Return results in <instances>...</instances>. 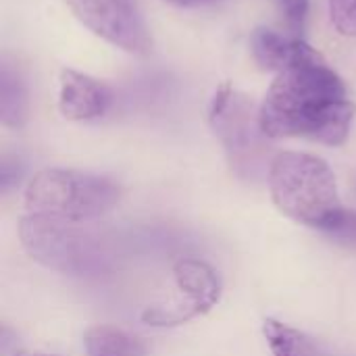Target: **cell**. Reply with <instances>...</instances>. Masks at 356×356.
Instances as JSON below:
<instances>
[{
    "label": "cell",
    "instance_id": "cell-2",
    "mask_svg": "<svg viewBox=\"0 0 356 356\" xmlns=\"http://www.w3.org/2000/svg\"><path fill=\"white\" fill-rule=\"evenodd\" d=\"M19 236L33 261L67 275H102L117 257L113 238L88 221L29 213L21 219Z\"/></svg>",
    "mask_w": 356,
    "mask_h": 356
},
{
    "label": "cell",
    "instance_id": "cell-17",
    "mask_svg": "<svg viewBox=\"0 0 356 356\" xmlns=\"http://www.w3.org/2000/svg\"><path fill=\"white\" fill-rule=\"evenodd\" d=\"M169 4H175V6H184V8H192V6H204V4H213L217 0H165Z\"/></svg>",
    "mask_w": 356,
    "mask_h": 356
},
{
    "label": "cell",
    "instance_id": "cell-7",
    "mask_svg": "<svg viewBox=\"0 0 356 356\" xmlns=\"http://www.w3.org/2000/svg\"><path fill=\"white\" fill-rule=\"evenodd\" d=\"M71 13L96 35L108 44L146 54L150 50V35L131 0H65Z\"/></svg>",
    "mask_w": 356,
    "mask_h": 356
},
{
    "label": "cell",
    "instance_id": "cell-15",
    "mask_svg": "<svg viewBox=\"0 0 356 356\" xmlns=\"http://www.w3.org/2000/svg\"><path fill=\"white\" fill-rule=\"evenodd\" d=\"M327 236L340 244L356 246V211H344L340 223L332 232H327Z\"/></svg>",
    "mask_w": 356,
    "mask_h": 356
},
{
    "label": "cell",
    "instance_id": "cell-4",
    "mask_svg": "<svg viewBox=\"0 0 356 356\" xmlns=\"http://www.w3.org/2000/svg\"><path fill=\"white\" fill-rule=\"evenodd\" d=\"M209 121L225 148L232 171L240 179L252 184L269 179L275 159L269 146L271 138L263 131L261 108L248 96L223 83L213 96Z\"/></svg>",
    "mask_w": 356,
    "mask_h": 356
},
{
    "label": "cell",
    "instance_id": "cell-14",
    "mask_svg": "<svg viewBox=\"0 0 356 356\" xmlns=\"http://www.w3.org/2000/svg\"><path fill=\"white\" fill-rule=\"evenodd\" d=\"M282 13L294 31H302L307 15H309V0H280Z\"/></svg>",
    "mask_w": 356,
    "mask_h": 356
},
{
    "label": "cell",
    "instance_id": "cell-1",
    "mask_svg": "<svg viewBox=\"0 0 356 356\" xmlns=\"http://www.w3.org/2000/svg\"><path fill=\"white\" fill-rule=\"evenodd\" d=\"M356 106L342 77L307 44L282 69L261 104V125L271 138H307L327 146L346 142Z\"/></svg>",
    "mask_w": 356,
    "mask_h": 356
},
{
    "label": "cell",
    "instance_id": "cell-10",
    "mask_svg": "<svg viewBox=\"0 0 356 356\" xmlns=\"http://www.w3.org/2000/svg\"><path fill=\"white\" fill-rule=\"evenodd\" d=\"M29 117L27 81L6 56L0 63V121L6 127H23Z\"/></svg>",
    "mask_w": 356,
    "mask_h": 356
},
{
    "label": "cell",
    "instance_id": "cell-11",
    "mask_svg": "<svg viewBox=\"0 0 356 356\" xmlns=\"http://www.w3.org/2000/svg\"><path fill=\"white\" fill-rule=\"evenodd\" d=\"M83 344L88 356H148V348L140 338L113 325L88 330Z\"/></svg>",
    "mask_w": 356,
    "mask_h": 356
},
{
    "label": "cell",
    "instance_id": "cell-16",
    "mask_svg": "<svg viewBox=\"0 0 356 356\" xmlns=\"http://www.w3.org/2000/svg\"><path fill=\"white\" fill-rule=\"evenodd\" d=\"M21 173H23V165L19 163V159L6 154L2 159V167H0V188H2V192H8L13 186H17L19 179H21Z\"/></svg>",
    "mask_w": 356,
    "mask_h": 356
},
{
    "label": "cell",
    "instance_id": "cell-3",
    "mask_svg": "<svg viewBox=\"0 0 356 356\" xmlns=\"http://www.w3.org/2000/svg\"><path fill=\"white\" fill-rule=\"evenodd\" d=\"M269 190L284 215L325 234L340 223L346 211L330 165L307 152L275 154L269 171Z\"/></svg>",
    "mask_w": 356,
    "mask_h": 356
},
{
    "label": "cell",
    "instance_id": "cell-12",
    "mask_svg": "<svg viewBox=\"0 0 356 356\" xmlns=\"http://www.w3.org/2000/svg\"><path fill=\"white\" fill-rule=\"evenodd\" d=\"M263 334L273 356H327L307 334L282 321L265 319Z\"/></svg>",
    "mask_w": 356,
    "mask_h": 356
},
{
    "label": "cell",
    "instance_id": "cell-13",
    "mask_svg": "<svg viewBox=\"0 0 356 356\" xmlns=\"http://www.w3.org/2000/svg\"><path fill=\"white\" fill-rule=\"evenodd\" d=\"M330 17L342 35H356V0H330Z\"/></svg>",
    "mask_w": 356,
    "mask_h": 356
},
{
    "label": "cell",
    "instance_id": "cell-18",
    "mask_svg": "<svg viewBox=\"0 0 356 356\" xmlns=\"http://www.w3.org/2000/svg\"><path fill=\"white\" fill-rule=\"evenodd\" d=\"M13 356H58V355H48V353H31V350H21V353H15Z\"/></svg>",
    "mask_w": 356,
    "mask_h": 356
},
{
    "label": "cell",
    "instance_id": "cell-6",
    "mask_svg": "<svg viewBox=\"0 0 356 356\" xmlns=\"http://www.w3.org/2000/svg\"><path fill=\"white\" fill-rule=\"evenodd\" d=\"M175 286L181 300L169 307H152L144 311L142 321L148 325H179L198 315L209 313L221 298V282L215 269L200 259H179L173 265Z\"/></svg>",
    "mask_w": 356,
    "mask_h": 356
},
{
    "label": "cell",
    "instance_id": "cell-5",
    "mask_svg": "<svg viewBox=\"0 0 356 356\" xmlns=\"http://www.w3.org/2000/svg\"><path fill=\"white\" fill-rule=\"evenodd\" d=\"M119 186L108 177L69 169H44L25 190V207L33 215L92 221L119 202Z\"/></svg>",
    "mask_w": 356,
    "mask_h": 356
},
{
    "label": "cell",
    "instance_id": "cell-8",
    "mask_svg": "<svg viewBox=\"0 0 356 356\" xmlns=\"http://www.w3.org/2000/svg\"><path fill=\"white\" fill-rule=\"evenodd\" d=\"M113 106V92L106 83L73 71H60V94L58 108L65 119L71 121H92L104 117Z\"/></svg>",
    "mask_w": 356,
    "mask_h": 356
},
{
    "label": "cell",
    "instance_id": "cell-9",
    "mask_svg": "<svg viewBox=\"0 0 356 356\" xmlns=\"http://www.w3.org/2000/svg\"><path fill=\"white\" fill-rule=\"evenodd\" d=\"M307 48V42L300 38H286L269 27H257L250 35V50L257 65L263 71L280 73L292 60L300 56Z\"/></svg>",
    "mask_w": 356,
    "mask_h": 356
}]
</instances>
